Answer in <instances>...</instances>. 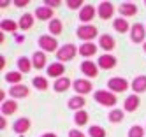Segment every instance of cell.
<instances>
[{
    "label": "cell",
    "mask_w": 146,
    "mask_h": 137,
    "mask_svg": "<svg viewBox=\"0 0 146 137\" xmlns=\"http://www.w3.org/2000/svg\"><path fill=\"white\" fill-rule=\"evenodd\" d=\"M93 99H95L100 105H104V107H113V105H116V102H118L116 95L113 91H106V90H97L93 93Z\"/></svg>",
    "instance_id": "6da1fadb"
},
{
    "label": "cell",
    "mask_w": 146,
    "mask_h": 137,
    "mask_svg": "<svg viewBox=\"0 0 146 137\" xmlns=\"http://www.w3.org/2000/svg\"><path fill=\"white\" fill-rule=\"evenodd\" d=\"M79 53V49L74 46V44H64L58 51H56V58L60 63H64V62H70V60H74V56Z\"/></svg>",
    "instance_id": "7a4b0ae2"
},
{
    "label": "cell",
    "mask_w": 146,
    "mask_h": 137,
    "mask_svg": "<svg viewBox=\"0 0 146 137\" xmlns=\"http://www.w3.org/2000/svg\"><path fill=\"white\" fill-rule=\"evenodd\" d=\"M97 34H99V30H97V26H93V25H81L76 30V35L81 40H86V42H92V39H95Z\"/></svg>",
    "instance_id": "3957f363"
},
{
    "label": "cell",
    "mask_w": 146,
    "mask_h": 137,
    "mask_svg": "<svg viewBox=\"0 0 146 137\" xmlns=\"http://www.w3.org/2000/svg\"><path fill=\"white\" fill-rule=\"evenodd\" d=\"M108 86H109V91H113V93H121V91L127 90L130 84L125 77H111L108 81Z\"/></svg>",
    "instance_id": "277c9868"
},
{
    "label": "cell",
    "mask_w": 146,
    "mask_h": 137,
    "mask_svg": "<svg viewBox=\"0 0 146 137\" xmlns=\"http://www.w3.org/2000/svg\"><path fill=\"white\" fill-rule=\"evenodd\" d=\"M39 46L46 53H53L58 48V42H56V39L53 35H40L39 37Z\"/></svg>",
    "instance_id": "5b68a950"
},
{
    "label": "cell",
    "mask_w": 146,
    "mask_h": 137,
    "mask_svg": "<svg viewBox=\"0 0 146 137\" xmlns=\"http://www.w3.org/2000/svg\"><path fill=\"white\" fill-rule=\"evenodd\" d=\"M144 37H146V26H143L141 23H134L132 28H130V39H132V42H135V44L144 42Z\"/></svg>",
    "instance_id": "8992f818"
},
{
    "label": "cell",
    "mask_w": 146,
    "mask_h": 137,
    "mask_svg": "<svg viewBox=\"0 0 146 137\" xmlns=\"http://www.w3.org/2000/svg\"><path fill=\"white\" fill-rule=\"evenodd\" d=\"M97 14L100 19H109L114 14V5L111 2H100L97 7Z\"/></svg>",
    "instance_id": "52a82bcc"
},
{
    "label": "cell",
    "mask_w": 146,
    "mask_h": 137,
    "mask_svg": "<svg viewBox=\"0 0 146 137\" xmlns=\"http://www.w3.org/2000/svg\"><path fill=\"white\" fill-rule=\"evenodd\" d=\"M79 69H81V72L85 74L86 77H97V76H99V67H97L92 60H85V62L81 63Z\"/></svg>",
    "instance_id": "ba28073f"
},
{
    "label": "cell",
    "mask_w": 146,
    "mask_h": 137,
    "mask_svg": "<svg viewBox=\"0 0 146 137\" xmlns=\"http://www.w3.org/2000/svg\"><path fill=\"white\" fill-rule=\"evenodd\" d=\"M72 88L76 90L78 95H86V93L92 91V83L88 79H76L72 83Z\"/></svg>",
    "instance_id": "9c48e42d"
},
{
    "label": "cell",
    "mask_w": 146,
    "mask_h": 137,
    "mask_svg": "<svg viewBox=\"0 0 146 137\" xmlns=\"http://www.w3.org/2000/svg\"><path fill=\"white\" fill-rule=\"evenodd\" d=\"M95 7H93L92 4H86L85 7H83L79 11V19H81V23H90V21L95 18Z\"/></svg>",
    "instance_id": "30bf717a"
},
{
    "label": "cell",
    "mask_w": 146,
    "mask_h": 137,
    "mask_svg": "<svg viewBox=\"0 0 146 137\" xmlns=\"http://www.w3.org/2000/svg\"><path fill=\"white\" fill-rule=\"evenodd\" d=\"M9 95L13 99H23V97H28L30 95V90L25 84H14V86L9 88Z\"/></svg>",
    "instance_id": "8fae6325"
},
{
    "label": "cell",
    "mask_w": 146,
    "mask_h": 137,
    "mask_svg": "<svg viewBox=\"0 0 146 137\" xmlns=\"http://www.w3.org/2000/svg\"><path fill=\"white\" fill-rule=\"evenodd\" d=\"M118 11H120V14H121V18H130V16H135L137 14V5L135 4H132V2H123L120 7H118Z\"/></svg>",
    "instance_id": "7c38bea8"
},
{
    "label": "cell",
    "mask_w": 146,
    "mask_h": 137,
    "mask_svg": "<svg viewBox=\"0 0 146 137\" xmlns=\"http://www.w3.org/2000/svg\"><path fill=\"white\" fill-rule=\"evenodd\" d=\"M97 65L100 67V69H104V70H109V69H113L114 65H116V58H114L113 55H100L99 56V60H97Z\"/></svg>",
    "instance_id": "4fadbf2b"
},
{
    "label": "cell",
    "mask_w": 146,
    "mask_h": 137,
    "mask_svg": "<svg viewBox=\"0 0 146 137\" xmlns=\"http://www.w3.org/2000/svg\"><path fill=\"white\" fill-rule=\"evenodd\" d=\"M65 72V67H64V63H60V62H55V63H51V65H48V76L49 77H64L62 74Z\"/></svg>",
    "instance_id": "5bb4252c"
},
{
    "label": "cell",
    "mask_w": 146,
    "mask_h": 137,
    "mask_svg": "<svg viewBox=\"0 0 146 137\" xmlns=\"http://www.w3.org/2000/svg\"><path fill=\"white\" fill-rule=\"evenodd\" d=\"M139 104H141V100H139V97L137 95H129L127 99H125V102H123V109L127 111V113H134L135 109L139 107Z\"/></svg>",
    "instance_id": "9a60e30c"
},
{
    "label": "cell",
    "mask_w": 146,
    "mask_h": 137,
    "mask_svg": "<svg viewBox=\"0 0 146 137\" xmlns=\"http://www.w3.org/2000/svg\"><path fill=\"white\" fill-rule=\"evenodd\" d=\"M46 63H48V58H46V55H44L42 51H35L34 55H32V65H34V69L40 70V69L46 67Z\"/></svg>",
    "instance_id": "2e32d148"
},
{
    "label": "cell",
    "mask_w": 146,
    "mask_h": 137,
    "mask_svg": "<svg viewBox=\"0 0 146 137\" xmlns=\"http://www.w3.org/2000/svg\"><path fill=\"white\" fill-rule=\"evenodd\" d=\"M99 46L104 49V51H113L114 46H116V42H114V39L109 35V34H102L99 37Z\"/></svg>",
    "instance_id": "e0dca14e"
},
{
    "label": "cell",
    "mask_w": 146,
    "mask_h": 137,
    "mask_svg": "<svg viewBox=\"0 0 146 137\" xmlns=\"http://www.w3.org/2000/svg\"><path fill=\"white\" fill-rule=\"evenodd\" d=\"M35 16L40 21H51V19H53V9H49L46 5H39L35 9Z\"/></svg>",
    "instance_id": "ac0fdd59"
},
{
    "label": "cell",
    "mask_w": 146,
    "mask_h": 137,
    "mask_svg": "<svg viewBox=\"0 0 146 137\" xmlns=\"http://www.w3.org/2000/svg\"><path fill=\"white\" fill-rule=\"evenodd\" d=\"M130 88L134 90V93H144L146 91V76H137L134 77V81L130 83Z\"/></svg>",
    "instance_id": "d6986e66"
},
{
    "label": "cell",
    "mask_w": 146,
    "mask_h": 137,
    "mask_svg": "<svg viewBox=\"0 0 146 137\" xmlns=\"http://www.w3.org/2000/svg\"><path fill=\"white\" fill-rule=\"evenodd\" d=\"M72 83L74 81H70L69 77H60V79H56L55 81V84H53V88H55V91H58V93H64V91H67L70 86H72Z\"/></svg>",
    "instance_id": "ffe728a7"
},
{
    "label": "cell",
    "mask_w": 146,
    "mask_h": 137,
    "mask_svg": "<svg viewBox=\"0 0 146 137\" xmlns=\"http://www.w3.org/2000/svg\"><path fill=\"white\" fill-rule=\"evenodd\" d=\"M85 104H86V100H85V97H83V95H76V97L69 99V102H67L69 109H74L76 113H78V111H81L83 107H85Z\"/></svg>",
    "instance_id": "44dd1931"
},
{
    "label": "cell",
    "mask_w": 146,
    "mask_h": 137,
    "mask_svg": "<svg viewBox=\"0 0 146 137\" xmlns=\"http://www.w3.org/2000/svg\"><path fill=\"white\" fill-rule=\"evenodd\" d=\"M30 120L28 118H19V120H16L14 121V125H13V130L16 132V134H25V132H28V128H30Z\"/></svg>",
    "instance_id": "7402d4cb"
},
{
    "label": "cell",
    "mask_w": 146,
    "mask_h": 137,
    "mask_svg": "<svg viewBox=\"0 0 146 137\" xmlns=\"http://www.w3.org/2000/svg\"><path fill=\"white\" fill-rule=\"evenodd\" d=\"M113 28L118 32V34H125L127 30H130L132 26L129 25V21L125 19V18H114V21H113Z\"/></svg>",
    "instance_id": "603a6c76"
},
{
    "label": "cell",
    "mask_w": 146,
    "mask_h": 137,
    "mask_svg": "<svg viewBox=\"0 0 146 137\" xmlns=\"http://www.w3.org/2000/svg\"><path fill=\"white\" fill-rule=\"evenodd\" d=\"M97 53V44H93V42H85V44L79 46V55L81 56H93Z\"/></svg>",
    "instance_id": "cb8c5ba5"
},
{
    "label": "cell",
    "mask_w": 146,
    "mask_h": 137,
    "mask_svg": "<svg viewBox=\"0 0 146 137\" xmlns=\"http://www.w3.org/2000/svg\"><path fill=\"white\" fill-rule=\"evenodd\" d=\"M16 109H18L16 100H5V102H2L0 113H2V116H11V114H14V113H16Z\"/></svg>",
    "instance_id": "d4e9b609"
},
{
    "label": "cell",
    "mask_w": 146,
    "mask_h": 137,
    "mask_svg": "<svg viewBox=\"0 0 146 137\" xmlns=\"http://www.w3.org/2000/svg\"><path fill=\"white\" fill-rule=\"evenodd\" d=\"M19 28V25L16 23L14 19H2L0 21V32H11V34H14V32Z\"/></svg>",
    "instance_id": "484cf974"
},
{
    "label": "cell",
    "mask_w": 146,
    "mask_h": 137,
    "mask_svg": "<svg viewBox=\"0 0 146 137\" xmlns=\"http://www.w3.org/2000/svg\"><path fill=\"white\" fill-rule=\"evenodd\" d=\"M18 25H19V30H30V28H32L34 26V16L32 14H23L21 18H19V21H18Z\"/></svg>",
    "instance_id": "4316f807"
},
{
    "label": "cell",
    "mask_w": 146,
    "mask_h": 137,
    "mask_svg": "<svg viewBox=\"0 0 146 137\" xmlns=\"http://www.w3.org/2000/svg\"><path fill=\"white\" fill-rule=\"evenodd\" d=\"M48 30H49L51 35H60L62 30H64V25H62V21L58 18H53L49 21V25H48Z\"/></svg>",
    "instance_id": "83f0119b"
},
{
    "label": "cell",
    "mask_w": 146,
    "mask_h": 137,
    "mask_svg": "<svg viewBox=\"0 0 146 137\" xmlns=\"http://www.w3.org/2000/svg\"><path fill=\"white\" fill-rule=\"evenodd\" d=\"M16 65H18V70L21 72V74H23V72H30V69L34 67V65H32V58H27V56H19Z\"/></svg>",
    "instance_id": "f1b7e54d"
},
{
    "label": "cell",
    "mask_w": 146,
    "mask_h": 137,
    "mask_svg": "<svg viewBox=\"0 0 146 137\" xmlns=\"http://www.w3.org/2000/svg\"><path fill=\"white\" fill-rule=\"evenodd\" d=\"M21 77H23L21 72H7L5 76H4V79L7 83H11L13 86H14V84H21Z\"/></svg>",
    "instance_id": "f546056e"
},
{
    "label": "cell",
    "mask_w": 146,
    "mask_h": 137,
    "mask_svg": "<svg viewBox=\"0 0 146 137\" xmlns=\"http://www.w3.org/2000/svg\"><path fill=\"white\" fill-rule=\"evenodd\" d=\"M88 113L85 111V109H81V111H78L76 114H74V123L78 125V126H83V125H86L88 123Z\"/></svg>",
    "instance_id": "4dcf8cb0"
},
{
    "label": "cell",
    "mask_w": 146,
    "mask_h": 137,
    "mask_svg": "<svg viewBox=\"0 0 146 137\" xmlns=\"http://www.w3.org/2000/svg\"><path fill=\"white\" fill-rule=\"evenodd\" d=\"M123 116H125V114H123L121 109H113V111L108 114V120H109L111 123H120V121L123 120Z\"/></svg>",
    "instance_id": "1f68e13d"
},
{
    "label": "cell",
    "mask_w": 146,
    "mask_h": 137,
    "mask_svg": "<svg viewBox=\"0 0 146 137\" xmlns=\"http://www.w3.org/2000/svg\"><path fill=\"white\" fill-rule=\"evenodd\" d=\"M32 84H34L37 90H40V91H46V90H48V79H46V77L37 76V77L32 79Z\"/></svg>",
    "instance_id": "d6a6232c"
},
{
    "label": "cell",
    "mask_w": 146,
    "mask_h": 137,
    "mask_svg": "<svg viewBox=\"0 0 146 137\" xmlns=\"http://www.w3.org/2000/svg\"><path fill=\"white\" fill-rule=\"evenodd\" d=\"M88 134H90V137H106V130L100 125H92Z\"/></svg>",
    "instance_id": "836d02e7"
},
{
    "label": "cell",
    "mask_w": 146,
    "mask_h": 137,
    "mask_svg": "<svg viewBox=\"0 0 146 137\" xmlns=\"http://www.w3.org/2000/svg\"><path fill=\"white\" fill-rule=\"evenodd\" d=\"M144 126H141V125H134V126H130V130H129V137H143L144 135Z\"/></svg>",
    "instance_id": "e575fe53"
},
{
    "label": "cell",
    "mask_w": 146,
    "mask_h": 137,
    "mask_svg": "<svg viewBox=\"0 0 146 137\" xmlns=\"http://www.w3.org/2000/svg\"><path fill=\"white\" fill-rule=\"evenodd\" d=\"M67 7L69 9H83L85 5H83V0H67Z\"/></svg>",
    "instance_id": "d590c367"
},
{
    "label": "cell",
    "mask_w": 146,
    "mask_h": 137,
    "mask_svg": "<svg viewBox=\"0 0 146 137\" xmlns=\"http://www.w3.org/2000/svg\"><path fill=\"white\" fill-rule=\"evenodd\" d=\"M44 5H46V7H49V9L58 7V5H60V0H44Z\"/></svg>",
    "instance_id": "8d00e7d4"
},
{
    "label": "cell",
    "mask_w": 146,
    "mask_h": 137,
    "mask_svg": "<svg viewBox=\"0 0 146 137\" xmlns=\"http://www.w3.org/2000/svg\"><path fill=\"white\" fill-rule=\"evenodd\" d=\"M69 137H86V135L83 134V132H79L78 128H72V130L69 132Z\"/></svg>",
    "instance_id": "74e56055"
},
{
    "label": "cell",
    "mask_w": 146,
    "mask_h": 137,
    "mask_svg": "<svg viewBox=\"0 0 146 137\" xmlns=\"http://www.w3.org/2000/svg\"><path fill=\"white\" fill-rule=\"evenodd\" d=\"M14 5L16 7H25V5H28V0H14Z\"/></svg>",
    "instance_id": "f35d334b"
},
{
    "label": "cell",
    "mask_w": 146,
    "mask_h": 137,
    "mask_svg": "<svg viewBox=\"0 0 146 137\" xmlns=\"http://www.w3.org/2000/svg\"><path fill=\"white\" fill-rule=\"evenodd\" d=\"M0 126H2V130H5V126H7V121H5V116H0Z\"/></svg>",
    "instance_id": "ab89813d"
},
{
    "label": "cell",
    "mask_w": 146,
    "mask_h": 137,
    "mask_svg": "<svg viewBox=\"0 0 146 137\" xmlns=\"http://www.w3.org/2000/svg\"><path fill=\"white\" fill-rule=\"evenodd\" d=\"M0 100L5 102V91H4V90H0Z\"/></svg>",
    "instance_id": "60d3db41"
},
{
    "label": "cell",
    "mask_w": 146,
    "mask_h": 137,
    "mask_svg": "<svg viewBox=\"0 0 146 137\" xmlns=\"http://www.w3.org/2000/svg\"><path fill=\"white\" fill-rule=\"evenodd\" d=\"M7 5H9L7 0H2V2H0V7H2V9H4V7H7Z\"/></svg>",
    "instance_id": "b9f144b4"
},
{
    "label": "cell",
    "mask_w": 146,
    "mask_h": 137,
    "mask_svg": "<svg viewBox=\"0 0 146 137\" xmlns=\"http://www.w3.org/2000/svg\"><path fill=\"white\" fill-rule=\"evenodd\" d=\"M40 137H56L55 134H51V132H48V134H44V135H40Z\"/></svg>",
    "instance_id": "7bdbcfd3"
},
{
    "label": "cell",
    "mask_w": 146,
    "mask_h": 137,
    "mask_svg": "<svg viewBox=\"0 0 146 137\" xmlns=\"http://www.w3.org/2000/svg\"><path fill=\"white\" fill-rule=\"evenodd\" d=\"M143 49H144V53H146V42H144V44H143Z\"/></svg>",
    "instance_id": "ee69618b"
}]
</instances>
